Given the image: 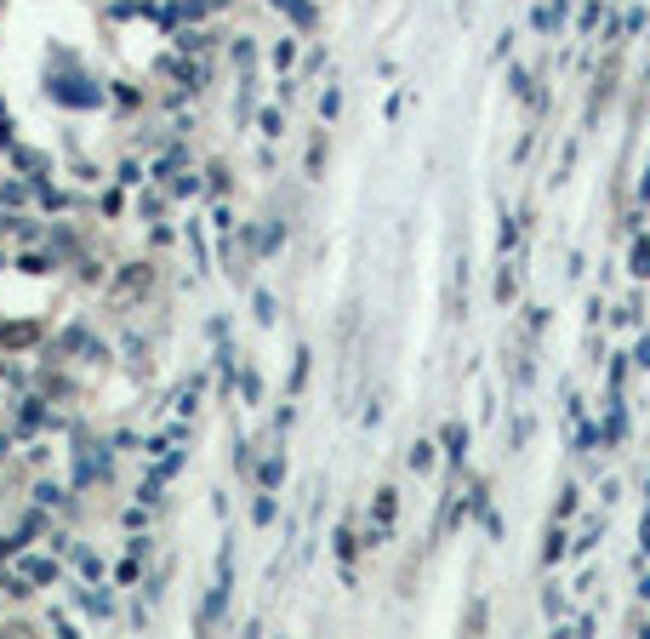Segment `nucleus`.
<instances>
[{"mask_svg":"<svg viewBox=\"0 0 650 639\" xmlns=\"http://www.w3.org/2000/svg\"><path fill=\"white\" fill-rule=\"evenodd\" d=\"M599 537H604V520H599V514H588V520H582V525L571 531V553H576V560H582V553H594V548H599Z\"/></svg>","mask_w":650,"mask_h":639,"instance_id":"nucleus-3","label":"nucleus"},{"mask_svg":"<svg viewBox=\"0 0 650 639\" xmlns=\"http://www.w3.org/2000/svg\"><path fill=\"white\" fill-rule=\"evenodd\" d=\"M513 286H519V280H513V269L496 274V303H513Z\"/></svg>","mask_w":650,"mask_h":639,"instance_id":"nucleus-29","label":"nucleus"},{"mask_svg":"<svg viewBox=\"0 0 650 639\" xmlns=\"http://www.w3.org/2000/svg\"><path fill=\"white\" fill-rule=\"evenodd\" d=\"M571 553V537H565V525H554L548 537H542V553H536V565H559Z\"/></svg>","mask_w":650,"mask_h":639,"instance_id":"nucleus-6","label":"nucleus"},{"mask_svg":"<svg viewBox=\"0 0 650 639\" xmlns=\"http://www.w3.org/2000/svg\"><path fill=\"white\" fill-rule=\"evenodd\" d=\"M480 531H485V537H491V543H503V537H508V525H503V514H496V508H491V502L480 508Z\"/></svg>","mask_w":650,"mask_h":639,"instance_id":"nucleus-16","label":"nucleus"},{"mask_svg":"<svg viewBox=\"0 0 650 639\" xmlns=\"http://www.w3.org/2000/svg\"><path fill=\"white\" fill-rule=\"evenodd\" d=\"M331 548H337V560H342V565H349V560H354V553H360V537H354V531H349V525H337V531H331Z\"/></svg>","mask_w":650,"mask_h":639,"instance_id":"nucleus-12","label":"nucleus"},{"mask_svg":"<svg viewBox=\"0 0 650 639\" xmlns=\"http://www.w3.org/2000/svg\"><path fill=\"white\" fill-rule=\"evenodd\" d=\"M0 148H12V126L6 120H0Z\"/></svg>","mask_w":650,"mask_h":639,"instance_id":"nucleus-43","label":"nucleus"},{"mask_svg":"<svg viewBox=\"0 0 650 639\" xmlns=\"http://www.w3.org/2000/svg\"><path fill=\"white\" fill-rule=\"evenodd\" d=\"M639 206H650V166H645V178H639Z\"/></svg>","mask_w":650,"mask_h":639,"instance_id":"nucleus-42","label":"nucleus"},{"mask_svg":"<svg viewBox=\"0 0 650 639\" xmlns=\"http://www.w3.org/2000/svg\"><path fill=\"white\" fill-rule=\"evenodd\" d=\"M234 63H240V69H251V63H257V46H251V40L240 35V40H234Z\"/></svg>","mask_w":650,"mask_h":639,"instance_id":"nucleus-31","label":"nucleus"},{"mask_svg":"<svg viewBox=\"0 0 650 639\" xmlns=\"http://www.w3.org/2000/svg\"><path fill=\"white\" fill-rule=\"evenodd\" d=\"M279 240H286V228H279V223L257 228V251H279Z\"/></svg>","mask_w":650,"mask_h":639,"instance_id":"nucleus-24","label":"nucleus"},{"mask_svg":"<svg viewBox=\"0 0 650 639\" xmlns=\"http://www.w3.org/2000/svg\"><path fill=\"white\" fill-rule=\"evenodd\" d=\"M548 320H554L548 309H542V303H531V309H525V331H531V337H542V331H548Z\"/></svg>","mask_w":650,"mask_h":639,"instance_id":"nucleus-23","label":"nucleus"},{"mask_svg":"<svg viewBox=\"0 0 650 639\" xmlns=\"http://www.w3.org/2000/svg\"><path fill=\"white\" fill-rule=\"evenodd\" d=\"M302 382H309V349H297L291 360V394H302Z\"/></svg>","mask_w":650,"mask_h":639,"instance_id":"nucleus-25","label":"nucleus"},{"mask_svg":"<svg viewBox=\"0 0 650 639\" xmlns=\"http://www.w3.org/2000/svg\"><path fill=\"white\" fill-rule=\"evenodd\" d=\"M291 63H297V40H279V46H274V69H291Z\"/></svg>","mask_w":650,"mask_h":639,"instance_id":"nucleus-28","label":"nucleus"},{"mask_svg":"<svg viewBox=\"0 0 650 639\" xmlns=\"http://www.w3.org/2000/svg\"><path fill=\"white\" fill-rule=\"evenodd\" d=\"M194 188H200V172H183L178 183H171V195H178V200H188V195H194Z\"/></svg>","mask_w":650,"mask_h":639,"instance_id":"nucleus-32","label":"nucleus"},{"mask_svg":"<svg viewBox=\"0 0 650 639\" xmlns=\"http://www.w3.org/2000/svg\"><path fill=\"white\" fill-rule=\"evenodd\" d=\"M17 269H24V274H46V269H52V258H40V251H29V258H17Z\"/></svg>","mask_w":650,"mask_h":639,"instance_id":"nucleus-33","label":"nucleus"},{"mask_svg":"<svg viewBox=\"0 0 650 639\" xmlns=\"http://www.w3.org/2000/svg\"><path fill=\"white\" fill-rule=\"evenodd\" d=\"M542 605H548V616H559V611H565V593L548 588V593H542Z\"/></svg>","mask_w":650,"mask_h":639,"instance_id":"nucleus-41","label":"nucleus"},{"mask_svg":"<svg viewBox=\"0 0 650 639\" xmlns=\"http://www.w3.org/2000/svg\"><path fill=\"white\" fill-rule=\"evenodd\" d=\"M188 246H194V263H200V269H206V234H200V223H194V228H188Z\"/></svg>","mask_w":650,"mask_h":639,"instance_id":"nucleus-37","label":"nucleus"},{"mask_svg":"<svg viewBox=\"0 0 650 639\" xmlns=\"http://www.w3.org/2000/svg\"><path fill=\"white\" fill-rule=\"evenodd\" d=\"M279 480H286V457L274 451V457H263V462H257V485H263V492H274Z\"/></svg>","mask_w":650,"mask_h":639,"instance_id":"nucleus-9","label":"nucleus"},{"mask_svg":"<svg viewBox=\"0 0 650 639\" xmlns=\"http://www.w3.org/2000/svg\"><path fill=\"white\" fill-rule=\"evenodd\" d=\"M440 445H445V462L457 468V462L468 457V422H457V417H451L445 429H440Z\"/></svg>","mask_w":650,"mask_h":639,"instance_id":"nucleus-2","label":"nucleus"},{"mask_svg":"<svg viewBox=\"0 0 650 639\" xmlns=\"http://www.w3.org/2000/svg\"><path fill=\"white\" fill-rule=\"evenodd\" d=\"M80 605H86V616H115V600H108V593H97V588H86Z\"/></svg>","mask_w":650,"mask_h":639,"instance_id":"nucleus-15","label":"nucleus"},{"mask_svg":"<svg viewBox=\"0 0 650 639\" xmlns=\"http://www.w3.org/2000/svg\"><path fill=\"white\" fill-rule=\"evenodd\" d=\"M257 126H263V137H279V132H286V115H279V109H263V115H257Z\"/></svg>","mask_w":650,"mask_h":639,"instance_id":"nucleus-26","label":"nucleus"},{"mask_svg":"<svg viewBox=\"0 0 650 639\" xmlns=\"http://www.w3.org/2000/svg\"><path fill=\"white\" fill-rule=\"evenodd\" d=\"M178 166H183V155H178V148H166V155L155 160V178H171V172H178Z\"/></svg>","mask_w":650,"mask_h":639,"instance_id":"nucleus-30","label":"nucleus"},{"mask_svg":"<svg viewBox=\"0 0 650 639\" xmlns=\"http://www.w3.org/2000/svg\"><path fill=\"white\" fill-rule=\"evenodd\" d=\"M0 457H6V440H0Z\"/></svg>","mask_w":650,"mask_h":639,"instance_id":"nucleus-45","label":"nucleus"},{"mask_svg":"<svg viewBox=\"0 0 650 639\" xmlns=\"http://www.w3.org/2000/svg\"><path fill=\"white\" fill-rule=\"evenodd\" d=\"M320 115H325V120L342 115V86H325V92H320Z\"/></svg>","mask_w":650,"mask_h":639,"instance_id":"nucleus-22","label":"nucleus"},{"mask_svg":"<svg viewBox=\"0 0 650 639\" xmlns=\"http://www.w3.org/2000/svg\"><path fill=\"white\" fill-rule=\"evenodd\" d=\"M599 24H604V0H582V12H576V35L588 40Z\"/></svg>","mask_w":650,"mask_h":639,"instance_id":"nucleus-8","label":"nucleus"},{"mask_svg":"<svg viewBox=\"0 0 650 639\" xmlns=\"http://www.w3.org/2000/svg\"><path fill=\"white\" fill-rule=\"evenodd\" d=\"M40 422H46V406H40V400H29V406H24V429H40Z\"/></svg>","mask_w":650,"mask_h":639,"instance_id":"nucleus-36","label":"nucleus"},{"mask_svg":"<svg viewBox=\"0 0 650 639\" xmlns=\"http://www.w3.org/2000/svg\"><path fill=\"white\" fill-rule=\"evenodd\" d=\"M24 200H29L24 183H6V188H0V206H24Z\"/></svg>","mask_w":650,"mask_h":639,"instance_id":"nucleus-34","label":"nucleus"},{"mask_svg":"<svg viewBox=\"0 0 650 639\" xmlns=\"http://www.w3.org/2000/svg\"><path fill=\"white\" fill-rule=\"evenodd\" d=\"M251 314H257V326H274V320H279V303H274L269 291H257V297H251Z\"/></svg>","mask_w":650,"mask_h":639,"instance_id":"nucleus-14","label":"nucleus"},{"mask_svg":"<svg viewBox=\"0 0 650 639\" xmlns=\"http://www.w3.org/2000/svg\"><path fill=\"white\" fill-rule=\"evenodd\" d=\"M604 445H622L627 440V406H622V394H611V417H604Z\"/></svg>","mask_w":650,"mask_h":639,"instance_id":"nucleus-7","label":"nucleus"},{"mask_svg":"<svg viewBox=\"0 0 650 639\" xmlns=\"http://www.w3.org/2000/svg\"><path fill=\"white\" fill-rule=\"evenodd\" d=\"M622 382H627V354L611 360V394H622Z\"/></svg>","mask_w":650,"mask_h":639,"instance_id":"nucleus-35","label":"nucleus"},{"mask_svg":"<svg viewBox=\"0 0 650 639\" xmlns=\"http://www.w3.org/2000/svg\"><path fill=\"white\" fill-rule=\"evenodd\" d=\"M576 497H582V492H576V485H559V502H554V520H571V514H576Z\"/></svg>","mask_w":650,"mask_h":639,"instance_id":"nucleus-20","label":"nucleus"},{"mask_svg":"<svg viewBox=\"0 0 650 639\" xmlns=\"http://www.w3.org/2000/svg\"><path fill=\"white\" fill-rule=\"evenodd\" d=\"M320 172H325V137L309 143V178H320Z\"/></svg>","mask_w":650,"mask_h":639,"instance_id":"nucleus-27","label":"nucleus"},{"mask_svg":"<svg viewBox=\"0 0 650 639\" xmlns=\"http://www.w3.org/2000/svg\"><path fill=\"white\" fill-rule=\"evenodd\" d=\"M433 457H440V445H433V440H417V445H411V474H428V468H433Z\"/></svg>","mask_w":650,"mask_h":639,"instance_id":"nucleus-10","label":"nucleus"},{"mask_svg":"<svg viewBox=\"0 0 650 639\" xmlns=\"http://www.w3.org/2000/svg\"><path fill=\"white\" fill-rule=\"evenodd\" d=\"M251 520H257V525H274V520H279V502H274V492H263V497L251 502Z\"/></svg>","mask_w":650,"mask_h":639,"instance_id":"nucleus-17","label":"nucleus"},{"mask_svg":"<svg viewBox=\"0 0 650 639\" xmlns=\"http://www.w3.org/2000/svg\"><path fill=\"white\" fill-rule=\"evenodd\" d=\"M627 274H634V280H650V234L645 228L634 234V246H627Z\"/></svg>","mask_w":650,"mask_h":639,"instance_id":"nucleus-5","label":"nucleus"},{"mask_svg":"<svg viewBox=\"0 0 650 639\" xmlns=\"http://www.w3.org/2000/svg\"><path fill=\"white\" fill-rule=\"evenodd\" d=\"M616 24H622V35H639V29L650 24V12H645V6H627V12L616 17Z\"/></svg>","mask_w":650,"mask_h":639,"instance_id":"nucleus-21","label":"nucleus"},{"mask_svg":"<svg viewBox=\"0 0 650 639\" xmlns=\"http://www.w3.org/2000/svg\"><path fill=\"white\" fill-rule=\"evenodd\" d=\"M0 228H6V234H17V240H35V218H12V211H6V218H0Z\"/></svg>","mask_w":650,"mask_h":639,"instance_id":"nucleus-19","label":"nucleus"},{"mask_svg":"<svg viewBox=\"0 0 650 639\" xmlns=\"http://www.w3.org/2000/svg\"><path fill=\"white\" fill-rule=\"evenodd\" d=\"M200 389H206V377H188V382H183V394H178V411H183V417H194V400H200Z\"/></svg>","mask_w":650,"mask_h":639,"instance_id":"nucleus-18","label":"nucleus"},{"mask_svg":"<svg viewBox=\"0 0 650 639\" xmlns=\"http://www.w3.org/2000/svg\"><path fill=\"white\" fill-rule=\"evenodd\" d=\"M75 565H80V571H86V577H97V571H103V565H97V553H86V548H80V553H75Z\"/></svg>","mask_w":650,"mask_h":639,"instance_id":"nucleus-40","label":"nucleus"},{"mask_svg":"<svg viewBox=\"0 0 650 639\" xmlns=\"http://www.w3.org/2000/svg\"><path fill=\"white\" fill-rule=\"evenodd\" d=\"M17 577L35 583V588H46V583H57V565L40 560V553H24V560H17Z\"/></svg>","mask_w":650,"mask_h":639,"instance_id":"nucleus-4","label":"nucleus"},{"mask_svg":"<svg viewBox=\"0 0 650 639\" xmlns=\"http://www.w3.org/2000/svg\"><path fill=\"white\" fill-rule=\"evenodd\" d=\"M234 389H240V400H246V406H257V400H263V377H257V371L246 366L240 377H234Z\"/></svg>","mask_w":650,"mask_h":639,"instance_id":"nucleus-13","label":"nucleus"},{"mask_svg":"<svg viewBox=\"0 0 650 639\" xmlns=\"http://www.w3.org/2000/svg\"><path fill=\"white\" fill-rule=\"evenodd\" d=\"M12 160H17V172L46 178V155H40V148H12Z\"/></svg>","mask_w":650,"mask_h":639,"instance_id":"nucleus-11","label":"nucleus"},{"mask_svg":"<svg viewBox=\"0 0 650 639\" xmlns=\"http://www.w3.org/2000/svg\"><path fill=\"white\" fill-rule=\"evenodd\" d=\"M645 75H650V63H645Z\"/></svg>","mask_w":650,"mask_h":639,"instance_id":"nucleus-46","label":"nucleus"},{"mask_svg":"<svg viewBox=\"0 0 650 639\" xmlns=\"http://www.w3.org/2000/svg\"><path fill=\"white\" fill-rule=\"evenodd\" d=\"M269 6H274V12H291V0H269Z\"/></svg>","mask_w":650,"mask_h":639,"instance_id":"nucleus-44","label":"nucleus"},{"mask_svg":"<svg viewBox=\"0 0 650 639\" xmlns=\"http://www.w3.org/2000/svg\"><path fill=\"white\" fill-rule=\"evenodd\" d=\"M35 497H40V508H57V502H63L57 485H35Z\"/></svg>","mask_w":650,"mask_h":639,"instance_id":"nucleus-38","label":"nucleus"},{"mask_svg":"<svg viewBox=\"0 0 650 639\" xmlns=\"http://www.w3.org/2000/svg\"><path fill=\"white\" fill-rule=\"evenodd\" d=\"M52 103H69V109H97V103H103V92L92 86V80L69 75V80H52Z\"/></svg>","mask_w":650,"mask_h":639,"instance_id":"nucleus-1","label":"nucleus"},{"mask_svg":"<svg viewBox=\"0 0 650 639\" xmlns=\"http://www.w3.org/2000/svg\"><path fill=\"white\" fill-rule=\"evenodd\" d=\"M634 366L650 371V337H639V343H634Z\"/></svg>","mask_w":650,"mask_h":639,"instance_id":"nucleus-39","label":"nucleus"}]
</instances>
